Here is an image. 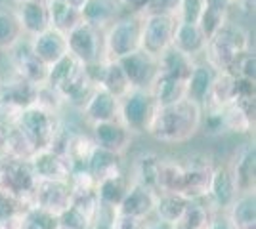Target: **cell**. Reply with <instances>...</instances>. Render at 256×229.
<instances>
[{
	"mask_svg": "<svg viewBox=\"0 0 256 229\" xmlns=\"http://www.w3.org/2000/svg\"><path fill=\"white\" fill-rule=\"evenodd\" d=\"M201 115L203 107L188 98L170 105H160L153 113L146 134L164 145H184L199 134Z\"/></svg>",
	"mask_w": 256,
	"mask_h": 229,
	"instance_id": "6da1fadb",
	"label": "cell"
},
{
	"mask_svg": "<svg viewBox=\"0 0 256 229\" xmlns=\"http://www.w3.org/2000/svg\"><path fill=\"white\" fill-rule=\"evenodd\" d=\"M250 50V34L243 25L239 23L228 21L208 38L206 48H204V61L210 67H214L218 73L228 71L235 57Z\"/></svg>",
	"mask_w": 256,
	"mask_h": 229,
	"instance_id": "7a4b0ae2",
	"label": "cell"
},
{
	"mask_svg": "<svg viewBox=\"0 0 256 229\" xmlns=\"http://www.w3.org/2000/svg\"><path fill=\"white\" fill-rule=\"evenodd\" d=\"M144 15L122 13L107 29H104V57L107 61H118L120 57L140 50Z\"/></svg>",
	"mask_w": 256,
	"mask_h": 229,
	"instance_id": "3957f363",
	"label": "cell"
},
{
	"mask_svg": "<svg viewBox=\"0 0 256 229\" xmlns=\"http://www.w3.org/2000/svg\"><path fill=\"white\" fill-rule=\"evenodd\" d=\"M38 178L32 172L31 164L25 161L0 155V191L14 197L25 208H31L32 193Z\"/></svg>",
	"mask_w": 256,
	"mask_h": 229,
	"instance_id": "277c9868",
	"label": "cell"
},
{
	"mask_svg": "<svg viewBox=\"0 0 256 229\" xmlns=\"http://www.w3.org/2000/svg\"><path fill=\"white\" fill-rule=\"evenodd\" d=\"M155 109H157V103L150 94V90L132 88L118 99L117 120H120L126 126L132 136L146 134Z\"/></svg>",
	"mask_w": 256,
	"mask_h": 229,
	"instance_id": "5b68a950",
	"label": "cell"
},
{
	"mask_svg": "<svg viewBox=\"0 0 256 229\" xmlns=\"http://www.w3.org/2000/svg\"><path fill=\"white\" fill-rule=\"evenodd\" d=\"M16 126L38 149H44V147H50L52 145L54 138L58 136V132H60V128L64 124H62L58 113H50V111H46L32 103L31 107L23 109L22 117H20Z\"/></svg>",
	"mask_w": 256,
	"mask_h": 229,
	"instance_id": "8992f818",
	"label": "cell"
},
{
	"mask_svg": "<svg viewBox=\"0 0 256 229\" xmlns=\"http://www.w3.org/2000/svg\"><path fill=\"white\" fill-rule=\"evenodd\" d=\"M65 36H67L69 54L78 59L82 65H92L96 61L106 59L104 57V31L82 21Z\"/></svg>",
	"mask_w": 256,
	"mask_h": 229,
	"instance_id": "52a82bcc",
	"label": "cell"
},
{
	"mask_svg": "<svg viewBox=\"0 0 256 229\" xmlns=\"http://www.w3.org/2000/svg\"><path fill=\"white\" fill-rule=\"evenodd\" d=\"M174 27H176V17L162 13H146L142 23L140 50H144L153 57H159L166 48H170Z\"/></svg>",
	"mask_w": 256,
	"mask_h": 229,
	"instance_id": "ba28073f",
	"label": "cell"
},
{
	"mask_svg": "<svg viewBox=\"0 0 256 229\" xmlns=\"http://www.w3.org/2000/svg\"><path fill=\"white\" fill-rule=\"evenodd\" d=\"M10 54V61L14 67V75L31 82L34 86H42L46 84L48 78V67L32 54L31 46H29V38L23 36L16 46H12L8 50Z\"/></svg>",
	"mask_w": 256,
	"mask_h": 229,
	"instance_id": "9c48e42d",
	"label": "cell"
},
{
	"mask_svg": "<svg viewBox=\"0 0 256 229\" xmlns=\"http://www.w3.org/2000/svg\"><path fill=\"white\" fill-rule=\"evenodd\" d=\"M71 199H73V193H71L69 180H65V182L38 180L36 187H34V193H32L31 207L50 212L54 216H60L65 208H69Z\"/></svg>",
	"mask_w": 256,
	"mask_h": 229,
	"instance_id": "30bf717a",
	"label": "cell"
},
{
	"mask_svg": "<svg viewBox=\"0 0 256 229\" xmlns=\"http://www.w3.org/2000/svg\"><path fill=\"white\" fill-rule=\"evenodd\" d=\"M117 63L120 65L122 73L126 75L130 88H138V90H150L151 82L155 80V76L159 73L157 57L146 54L144 50L120 57Z\"/></svg>",
	"mask_w": 256,
	"mask_h": 229,
	"instance_id": "8fae6325",
	"label": "cell"
},
{
	"mask_svg": "<svg viewBox=\"0 0 256 229\" xmlns=\"http://www.w3.org/2000/svg\"><path fill=\"white\" fill-rule=\"evenodd\" d=\"M90 138L98 149L124 155L132 143V134L120 120H107V122H96L90 126Z\"/></svg>",
	"mask_w": 256,
	"mask_h": 229,
	"instance_id": "7c38bea8",
	"label": "cell"
},
{
	"mask_svg": "<svg viewBox=\"0 0 256 229\" xmlns=\"http://www.w3.org/2000/svg\"><path fill=\"white\" fill-rule=\"evenodd\" d=\"M32 172L38 180H46V182H65L69 180V176L73 172V164L65 157L56 153L50 147H44L34 153L31 161Z\"/></svg>",
	"mask_w": 256,
	"mask_h": 229,
	"instance_id": "4fadbf2b",
	"label": "cell"
},
{
	"mask_svg": "<svg viewBox=\"0 0 256 229\" xmlns=\"http://www.w3.org/2000/svg\"><path fill=\"white\" fill-rule=\"evenodd\" d=\"M214 164L208 159H193L184 163V187L182 195L190 201H199L208 197L210 178H212Z\"/></svg>",
	"mask_w": 256,
	"mask_h": 229,
	"instance_id": "5bb4252c",
	"label": "cell"
},
{
	"mask_svg": "<svg viewBox=\"0 0 256 229\" xmlns=\"http://www.w3.org/2000/svg\"><path fill=\"white\" fill-rule=\"evenodd\" d=\"M234 176L235 187L241 193H254L256 186V147L254 143H243L235 151L232 163L228 164Z\"/></svg>",
	"mask_w": 256,
	"mask_h": 229,
	"instance_id": "9a60e30c",
	"label": "cell"
},
{
	"mask_svg": "<svg viewBox=\"0 0 256 229\" xmlns=\"http://www.w3.org/2000/svg\"><path fill=\"white\" fill-rule=\"evenodd\" d=\"M155 203H157V191L130 182V187H128V191L124 193L117 208V214H124V216H132V218L148 222L153 218Z\"/></svg>",
	"mask_w": 256,
	"mask_h": 229,
	"instance_id": "2e32d148",
	"label": "cell"
},
{
	"mask_svg": "<svg viewBox=\"0 0 256 229\" xmlns=\"http://www.w3.org/2000/svg\"><path fill=\"white\" fill-rule=\"evenodd\" d=\"M29 38V46H31L32 54L36 55L46 67H52L58 63L62 57L69 54L67 50V36L56 29H46L42 33L34 34V36H27Z\"/></svg>",
	"mask_w": 256,
	"mask_h": 229,
	"instance_id": "e0dca14e",
	"label": "cell"
},
{
	"mask_svg": "<svg viewBox=\"0 0 256 229\" xmlns=\"http://www.w3.org/2000/svg\"><path fill=\"white\" fill-rule=\"evenodd\" d=\"M14 13L22 25V31L25 36H34L50 29L48 19V6L44 2L36 0H14Z\"/></svg>",
	"mask_w": 256,
	"mask_h": 229,
	"instance_id": "ac0fdd59",
	"label": "cell"
},
{
	"mask_svg": "<svg viewBox=\"0 0 256 229\" xmlns=\"http://www.w3.org/2000/svg\"><path fill=\"white\" fill-rule=\"evenodd\" d=\"M239 191L235 187L234 176L230 172L228 164H214L212 178H210V189H208V203L218 212H226L234 205Z\"/></svg>",
	"mask_w": 256,
	"mask_h": 229,
	"instance_id": "d6986e66",
	"label": "cell"
},
{
	"mask_svg": "<svg viewBox=\"0 0 256 229\" xmlns=\"http://www.w3.org/2000/svg\"><path fill=\"white\" fill-rule=\"evenodd\" d=\"M206 42H208V38L204 36V33L197 23H186L176 19L170 46H174L182 54L190 55L193 59H199V57H203Z\"/></svg>",
	"mask_w": 256,
	"mask_h": 229,
	"instance_id": "ffe728a7",
	"label": "cell"
},
{
	"mask_svg": "<svg viewBox=\"0 0 256 229\" xmlns=\"http://www.w3.org/2000/svg\"><path fill=\"white\" fill-rule=\"evenodd\" d=\"M218 75V71L210 67L206 61H197L193 67L192 75L186 80V98L192 99L193 103L204 107L206 101L210 98V90H212L214 78Z\"/></svg>",
	"mask_w": 256,
	"mask_h": 229,
	"instance_id": "44dd1931",
	"label": "cell"
},
{
	"mask_svg": "<svg viewBox=\"0 0 256 229\" xmlns=\"http://www.w3.org/2000/svg\"><path fill=\"white\" fill-rule=\"evenodd\" d=\"M118 113V99L111 96L107 90L98 86L90 99L86 101V105L80 109L82 119L92 126L96 122H107V120H117Z\"/></svg>",
	"mask_w": 256,
	"mask_h": 229,
	"instance_id": "7402d4cb",
	"label": "cell"
},
{
	"mask_svg": "<svg viewBox=\"0 0 256 229\" xmlns=\"http://www.w3.org/2000/svg\"><path fill=\"white\" fill-rule=\"evenodd\" d=\"M80 13H82V21L100 31L107 29L118 15H122L117 0H88Z\"/></svg>",
	"mask_w": 256,
	"mask_h": 229,
	"instance_id": "603a6c76",
	"label": "cell"
},
{
	"mask_svg": "<svg viewBox=\"0 0 256 229\" xmlns=\"http://www.w3.org/2000/svg\"><path fill=\"white\" fill-rule=\"evenodd\" d=\"M199 59H193L190 55L182 54L180 50H176L174 46L166 48L162 54L157 57V65L159 73L166 76H174L180 80H188V76L192 75L193 67Z\"/></svg>",
	"mask_w": 256,
	"mask_h": 229,
	"instance_id": "cb8c5ba5",
	"label": "cell"
},
{
	"mask_svg": "<svg viewBox=\"0 0 256 229\" xmlns=\"http://www.w3.org/2000/svg\"><path fill=\"white\" fill-rule=\"evenodd\" d=\"M130 187V178L124 172L117 176H109L106 180H100L96 184V195L100 201V207L117 210L124 193Z\"/></svg>",
	"mask_w": 256,
	"mask_h": 229,
	"instance_id": "d4e9b609",
	"label": "cell"
},
{
	"mask_svg": "<svg viewBox=\"0 0 256 229\" xmlns=\"http://www.w3.org/2000/svg\"><path fill=\"white\" fill-rule=\"evenodd\" d=\"M150 94L153 96L157 107L160 105H170L180 99L186 98V80L174 78V76H166L157 73L155 80L151 82Z\"/></svg>",
	"mask_w": 256,
	"mask_h": 229,
	"instance_id": "484cf974",
	"label": "cell"
},
{
	"mask_svg": "<svg viewBox=\"0 0 256 229\" xmlns=\"http://www.w3.org/2000/svg\"><path fill=\"white\" fill-rule=\"evenodd\" d=\"M235 229H256V197L254 193L237 195L234 205L226 210Z\"/></svg>",
	"mask_w": 256,
	"mask_h": 229,
	"instance_id": "4316f807",
	"label": "cell"
},
{
	"mask_svg": "<svg viewBox=\"0 0 256 229\" xmlns=\"http://www.w3.org/2000/svg\"><path fill=\"white\" fill-rule=\"evenodd\" d=\"M96 145L92 142L90 134L84 132H69L67 134V143H65V157L71 161L73 170L86 168Z\"/></svg>",
	"mask_w": 256,
	"mask_h": 229,
	"instance_id": "83f0119b",
	"label": "cell"
},
{
	"mask_svg": "<svg viewBox=\"0 0 256 229\" xmlns=\"http://www.w3.org/2000/svg\"><path fill=\"white\" fill-rule=\"evenodd\" d=\"M182 187H184V163L172 161V159H160L155 191L182 195Z\"/></svg>",
	"mask_w": 256,
	"mask_h": 229,
	"instance_id": "f1b7e54d",
	"label": "cell"
},
{
	"mask_svg": "<svg viewBox=\"0 0 256 229\" xmlns=\"http://www.w3.org/2000/svg\"><path fill=\"white\" fill-rule=\"evenodd\" d=\"M48 19L50 27L60 31V33H71L76 25L82 23V13L71 6H67L62 0H50L48 4Z\"/></svg>",
	"mask_w": 256,
	"mask_h": 229,
	"instance_id": "f546056e",
	"label": "cell"
},
{
	"mask_svg": "<svg viewBox=\"0 0 256 229\" xmlns=\"http://www.w3.org/2000/svg\"><path fill=\"white\" fill-rule=\"evenodd\" d=\"M86 172L94 178V182L106 180L109 176H117L122 172V164H120V155L104 151V149H94L90 161L86 164Z\"/></svg>",
	"mask_w": 256,
	"mask_h": 229,
	"instance_id": "4dcf8cb0",
	"label": "cell"
},
{
	"mask_svg": "<svg viewBox=\"0 0 256 229\" xmlns=\"http://www.w3.org/2000/svg\"><path fill=\"white\" fill-rule=\"evenodd\" d=\"M190 205V199L178 193H157V203H155V212L153 216L162 222H170L178 224L186 212V208Z\"/></svg>",
	"mask_w": 256,
	"mask_h": 229,
	"instance_id": "1f68e13d",
	"label": "cell"
},
{
	"mask_svg": "<svg viewBox=\"0 0 256 229\" xmlns=\"http://www.w3.org/2000/svg\"><path fill=\"white\" fill-rule=\"evenodd\" d=\"M36 151H38V147L18 126L8 128V136H6V143H4V155H8L12 159H18V161L29 163Z\"/></svg>",
	"mask_w": 256,
	"mask_h": 229,
	"instance_id": "d6a6232c",
	"label": "cell"
},
{
	"mask_svg": "<svg viewBox=\"0 0 256 229\" xmlns=\"http://www.w3.org/2000/svg\"><path fill=\"white\" fill-rule=\"evenodd\" d=\"M237 78H235L230 71H222L214 78L212 90H210V98L206 101V105L212 107H226L230 103H234L235 96H237Z\"/></svg>",
	"mask_w": 256,
	"mask_h": 229,
	"instance_id": "836d02e7",
	"label": "cell"
},
{
	"mask_svg": "<svg viewBox=\"0 0 256 229\" xmlns=\"http://www.w3.org/2000/svg\"><path fill=\"white\" fill-rule=\"evenodd\" d=\"M23 31L12 8H0V52H8L22 40Z\"/></svg>",
	"mask_w": 256,
	"mask_h": 229,
	"instance_id": "e575fe53",
	"label": "cell"
},
{
	"mask_svg": "<svg viewBox=\"0 0 256 229\" xmlns=\"http://www.w3.org/2000/svg\"><path fill=\"white\" fill-rule=\"evenodd\" d=\"M159 163H160V157L159 155H155V153H148V155H144V157L136 159V164H134V174H132V178H130V182L140 184V186L150 187V189L155 191Z\"/></svg>",
	"mask_w": 256,
	"mask_h": 229,
	"instance_id": "d590c367",
	"label": "cell"
},
{
	"mask_svg": "<svg viewBox=\"0 0 256 229\" xmlns=\"http://www.w3.org/2000/svg\"><path fill=\"white\" fill-rule=\"evenodd\" d=\"M100 86L107 90L111 96H115L117 99H120L126 92H130L132 88L128 84L126 75L122 73V69L117 61H107L106 69H104V75L100 80Z\"/></svg>",
	"mask_w": 256,
	"mask_h": 229,
	"instance_id": "8d00e7d4",
	"label": "cell"
},
{
	"mask_svg": "<svg viewBox=\"0 0 256 229\" xmlns=\"http://www.w3.org/2000/svg\"><path fill=\"white\" fill-rule=\"evenodd\" d=\"M224 111V124L226 132L230 134H239V136H248L254 130V119L248 117L241 107H237L235 103H230L222 107Z\"/></svg>",
	"mask_w": 256,
	"mask_h": 229,
	"instance_id": "74e56055",
	"label": "cell"
},
{
	"mask_svg": "<svg viewBox=\"0 0 256 229\" xmlns=\"http://www.w3.org/2000/svg\"><path fill=\"white\" fill-rule=\"evenodd\" d=\"M254 67H256V57L252 50H246L243 54L235 57L232 67L228 69L230 73L237 78H246V80H254Z\"/></svg>",
	"mask_w": 256,
	"mask_h": 229,
	"instance_id": "f35d334b",
	"label": "cell"
},
{
	"mask_svg": "<svg viewBox=\"0 0 256 229\" xmlns=\"http://www.w3.org/2000/svg\"><path fill=\"white\" fill-rule=\"evenodd\" d=\"M228 19H230V17H228L226 13H220V11L210 10V8H204L203 13H201V17H199V21H197V25L201 27V31L204 33V36L210 38Z\"/></svg>",
	"mask_w": 256,
	"mask_h": 229,
	"instance_id": "ab89813d",
	"label": "cell"
},
{
	"mask_svg": "<svg viewBox=\"0 0 256 229\" xmlns=\"http://www.w3.org/2000/svg\"><path fill=\"white\" fill-rule=\"evenodd\" d=\"M204 10V0H182L176 19L186 23H197Z\"/></svg>",
	"mask_w": 256,
	"mask_h": 229,
	"instance_id": "60d3db41",
	"label": "cell"
},
{
	"mask_svg": "<svg viewBox=\"0 0 256 229\" xmlns=\"http://www.w3.org/2000/svg\"><path fill=\"white\" fill-rule=\"evenodd\" d=\"M182 0H151V6L148 13H162V15H170L176 17L180 10Z\"/></svg>",
	"mask_w": 256,
	"mask_h": 229,
	"instance_id": "b9f144b4",
	"label": "cell"
},
{
	"mask_svg": "<svg viewBox=\"0 0 256 229\" xmlns=\"http://www.w3.org/2000/svg\"><path fill=\"white\" fill-rule=\"evenodd\" d=\"M118 8L122 13H136V15H146L150 11L151 0H117Z\"/></svg>",
	"mask_w": 256,
	"mask_h": 229,
	"instance_id": "7bdbcfd3",
	"label": "cell"
},
{
	"mask_svg": "<svg viewBox=\"0 0 256 229\" xmlns=\"http://www.w3.org/2000/svg\"><path fill=\"white\" fill-rule=\"evenodd\" d=\"M144 220L132 218V216H124V214H115L113 220V228L111 229H144Z\"/></svg>",
	"mask_w": 256,
	"mask_h": 229,
	"instance_id": "ee69618b",
	"label": "cell"
},
{
	"mask_svg": "<svg viewBox=\"0 0 256 229\" xmlns=\"http://www.w3.org/2000/svg\"><path fill=\"white\" fill-rule=\"evenodd\" d=\"M23 222H25V210L8 214L0 218V229H23Z\"/></svg>",
	"mask_w": 256,
	"mask_h": 229,
	"instance_id": "f6af8a7d",
	"label": "cell"
},
{
	"mask_svg": "<svg viewBox=\"0 0 256 229\" xmlns=\"http://www.w3.org/2000/svg\"><path fill=\"white\" fill-rule=\"evenodd\" d=\"M206 229H235V228L232 226L230 218L226 216V212H214L212 220H210V224H208Z\"/></svg>",
	"mask_w": 256,
	"mask_h": 229,
	"instance_id": "bcb514c9",
	"label": "cell"
},
{
	"mask_svg": "<svg viewBox=\"0 0 256 229\" xmlns=\"http://www.w3.org/2000/svg\"><path fill=\"white\" fill-rule=\"evenodd\" d=\"M144 229H176L174 224L170 222H162V220H148L146 224H144Z\"/></svg>",
	"mask_w": 256,
	"mask_h": 229,
	"instance_id": "7dc6e473",
	"label": "cell"
},
{
	"mask_svg": "<svg viewBox=\"0 0 256 229\" xmlns=\"http://www.w3.org/2000/svg\"><path fill=\"white\" fill-rule=\"evenodd\" d=\"M8 128L10 126L0 122V155H4V143H6V136H8Z\"/></svg>",
	"mask_w": 256,
	"mask_h": 229,
	"instance_id": "c3c4849f",
	"label": "cell"
},
{
	"mask_svg": "<svg viewBox=\"0 0 256 229\" xmlns=\"http://www.w3.org/2000/svg\"><path fill=\"white\" fill-rule=\"evenodd\" d=\"M62 2H65L67 6H71V8H75V10L82 11V8H84V4L88 0H62Z\"/></svg>",
	"mask_w": 256,
	"mask_h": 229,
	"instance_id": "681fc988",
	"label": "cell"
}]
</instances>
